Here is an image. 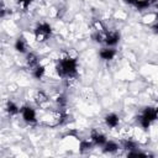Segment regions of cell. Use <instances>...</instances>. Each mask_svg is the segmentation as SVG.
<instances>
[{"label":"cell","mask_w":158,"mask_h":158,"mask_svg":"<svg viewBox=\"0 0 158 158\" xmlns=\"http://www.w3.org/2000/svg\"><path fill=\"white\" fill-rule=\"evenodd\" d=\"M56 72L62 78H73L77 74V59L72 57L69 52H63L56 64Z\"/></svg>","instance_id":"obj_1"},{"label":"cell","mask_w":158,"mask_h":158,"mask_svg":"<svg viewBox=\"0 0 158 158\" xmlns=\"http://www.w3.org/2000/svg\"><path fill=\"white\" fill-rule=\"evenodd\" d=\"M115 54H116V51H115L114 48H109V47L102 48V49L100 51V53H99V56H100L102 59H105V60L112 59V58L115 57Z\"/></svg>","instance_id":"obj_7"},{"label":"cell","mask_w":158,"mask_h":158,"mask_svg":"<svg viewBox=\"0 0 158 158\" xmlns=\"http://www.w3.org/2000/svg\"><path fill=\"white\" fill-rule=\"evenodd\" d=\"M121 144H122V147H123L125 149H128V151L136 149V142L132 141L131 138H125V139H122Z\"/></svg>","instance_id":"obj_11"},{"label":"cell","mask_w":158,"mask_h":158,"mask_svg":"<svg viewBox=\"0 0 158 158\" xmlns=\"http://www.w3.org/2000/svg\"><path fill=\"white\" fill-rule=\"evenodd\" d=\"M151 5L158 9V0H151Z\"/></svg>","instance_id":"obj_16"},{"label":"cell","mask_w":158,"mask_h":158,"mask_svg":"<svg viewBox=\"0 0 158 158\" xmlns=\"http://www.w3.org/2000/svg\"><path fill=\"white\" fill-rule=\"evenodd\" d=\"M51 32H52L51 26L47 22H42L37 25V27L35 28V38L38 42H43L51 36Z\"/></svg>","instance_id":"obj_2"},{"label":"cell","mask_w":158,"mask_h":158,"mask_svg":"<svg viewBox=\"0 0 158 158\" xmlns=\"http://www.w3.org/2000/svg\"><path fill=\"white\" fill-rule=\"evenodd\" d=\"M44 72H46L44 67L40 64L38 67H36V68L32 70V74H33V77H35L36 79H41V78L44 75Z\"/></svg>","instance_id":"obj_13"},{"label":"cell","mask_w":158,"mask_h":158,"mask_svg":"<svg viewBox=\"0 0 158 158\" xmlns=\"http://www.w3.org/2000/svg\"><path fill=\"white\" fill-rule=\"evenodd\" d=\"M123 1L127 4H131V5H135V2H136V0H123Z\"/></svg>","instance_id":"obj_17"},{"label":"cell","mask_w":158,"mask_h":158,"mask_svg":"<svg viewBox=\"0 0 158 158\" xmlns=\"http://www.w3.org/2000/svg\"><path fill=\"white\" fill-rule=\"evenodd\" d=\"M35 101H36L37 105L44 106V105L48 102V96H47L43 91H37L36 95H35Z\"/></svg>","instance_id":"obj_9"},{"label":"cell","mask_w":158,"mask_h":158,"mask_svg":"<svg viewBox=\"0 0 158 158\" xmlns=\"http://www.w3.org/2000/svg\"><path fill=\"white\" fill-rule=\"evenodd\" d=\"M90 139L93 141L94 144H96V146H101V147H104V144L107 142V138H106L101 132H93Z\"/></svg>","instance_id":"obj_5"},{"label":"cell","mask_w":158,"mask_h":158,"mask_svg":"<svg viewBox=\"0 0 158 158\" xmlns=\"http://www.w3.org/2000/svg\"><path fill=\"white\" fill-rule=\"evenodd\" d=\"M19 2L23 6V7H27L28 5H30V2H31V0H19Z\"/></svg>","instance_id":"obj_15"},{"label":"cell","mask_w":158,"mask_h":158,"mask_svg":"<svg viewBox=\"0 0 158 158\" xmlns=\"http://www.w3.org/2000/svg\"><path fill=\"white\" fill-rule=\"evenodd\" d=\"M15 48H16V51H19V52H21V53L26 52V49H27V43H26V41H25L23 38H19V40L16 41V43H15Z\"/></svg>","instance_id":"obj_12"},{"label":"cell","mask_w":158,"mask_h":158,"mask_svg":"<svg viewBox=\"0 0 158 158\" xmlns=\"http://www.w3.org/2000/svg\"><path fill=\"white\" fill-rule=\"evenodd\" d=\"M120 40V35L118 32L116 31H109L105 33V40H104V43L107 44V46H115Z\"/></svg>","instance_id":"obj_4"},{"label":"cell","mask_w":158,"mask_h":158,"mask_svg":"<svg viewBox=\"0 0 158 158\" xmlns=\"http://www.w3.org/2000/svg\"><path fill=\"white\" fill-rule=\"evenodd\" d=\"M20 111H21V115L26 122H28V123L36 122V118H37L36 111L31 106H23L22 109H20Z\"/></svg>","instance_id":"obj_3"},{"label":"cell","mask_w":158,"mask_h":158,"mask_svg":"<svg viewBox=\"0 0 158 158\" xmlns=\"http://www.w3.org/2000/svg\"><path fill=\"white\" fill-rule=\"evenodd\" d=\"M6 109H7V112H9L10 115H14V114H17V112H19V107H17L14 102H11V101L7 102Z\"/></svg>","instance_id":"obj_14"},{"label":"cell","mask_w":158,"mask_h":158,"mask_svg":"<svg viewBox=\"0 0 158 158\" xmlns=\"http://www.w3.org/2000/svg\"><path fill=\"white\" fill-rule=\"evenodd\" d=\"M105 123H106L110 128L117 127V125H118V117H117V115H115V114H109V115H106V116H105Z\"/></svg>","instance_id":"obj_8"},{"label":"cell","mask_w":158,"mask_h":158,"mask_svg":"<svg viewBox=\"0 0 158 158\" xmlns=\"http://www.w3.org/2000/svg\"><path fill=\"white\" fill-rule=\"evenodd\" d=\"M117 149H118V144L114 141H107L104 144V152L106 153H115Z\"/></svg>","instance_id":"obj_10"},{"label":"cell","mask_w":158,"mask_h":158,"mask_svg":"<svg viewBox=\"0 0 158 158\" xmlns=\"http://www.w3.org/2000/svg\"><path fill=\"white\" fill-rule=\"evenodd\" d=\"M26 63L28 65V68L31 70H33L36 67L40 65V62H38V58L35 53H27V57H26Z\"/></svg>","instance_id":"obj_6"}]
</instances>
